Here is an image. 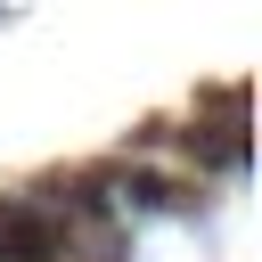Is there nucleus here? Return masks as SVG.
I'll use <instances>...</instances> for the list:
<instances>
[{"mask_svg": "<svg viewBox=\"0 0 262 262\" xmlns=\"http://www.w3.org/2000/svg\"><path fill=\"white\" fill-rule=\"evenodd\" d=\"M0 262H66V221L33 196H0Z\"/></svg>", "mask_w": 262, "mask_h": 262, "instance_id": "nucleus-1", "label": "nucleus"}, {"mask_svg": "<svg viewBox=\"0 0 262 262\" xmlns=\"http://www.w3.org/2000/svg\"><path fill=\"white\" fill-rule=\"evenodd\" d=\"M123 205H131V213H172V205H180V180H164V172H123Z\"/></svg>", "mask_w": 262, "mask_h": 262, "instance_id": "nucleus-2", "label": "nucleus"}]
</instances>
